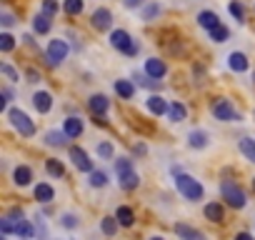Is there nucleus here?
Listing matches in <instances>:
<instances>
[{
	"label": "nucleus",
	"instance_id": "f257e3e1",
	"mask_svg": "<svg viewBox=\"0 0 255 240\" xmlns=\"http://www.w3.org/2000/svg\"><path fill=\"white\" fill-rule=\"evenodd\" d=\"M175 188H178V193H180L185 200H193V203L203 200V195H205L200 180H195V178L188 175V173H178V175H175Z\"/></svg>",
	"mask_w": 255,
	"mask_h": 240
},
{
	"label": "nucleus",
	"instance_id": "f03ea898",
	"mask_svg": "<svg viewBox=\"0 0 255 240\" xmlns=\"http://www.w3.org/2000/svg\"><path fill=\"white\" fill-rule=\"evenodd\" d=\"M110 45H113L118 53H123V55H130V58L140 53L138 40H133V35L128 33V30H113V33H110Z\"/></svg>",
	"mask_w": 255,
	"mask_h": 240
},
{
	"label": "nucleus",
	"instance_id": "7ed1b4c3",
	"mask_svg": "<svg viewBox=\"0 0 255 240\" xmlns=\"http://www.w3.org/2000/svg\"><path fill=\"white\" fill-rule=\"evenodd\" d=\"M8 120H10V125H13L23 138H33V135H35V123L28 118V113H23L20 108H10V110H8Z\"/></svg>",
	"mask_w": 255,
	"mask_h": 240
},
{
	"label": "nucleus",
	"instance_id": "20e7f679",
	"mask_svg": "<svg viewBox=\"0 0 255 240\" xmlns=\"http://www.w3.org/2000/svg\"><path fill=\"white\" fill-rule=\"evenodd\" d=\"M210 113L218 118V120H225V123H240L243 120V115L230 105V100H225V98H218V100H213V105H210Z\"/></svg>",
	"mask_w": 255,
	"mask_h": 240
},
{
	"label": "nucleus",
	"instance_id": "39448f33",
	"mask_svg": "<svg viewBox=\"0 0 255 240\" xmlns=\"http://www.w3.org/2000/svg\"><path fill=\"white\" fill-rule=\"evenodd\" d=\"M220 193H223V200H225L230 208H245V203H248L243 188L235 185L233 180H223V183H220Z\"/></svg>",
	"mask_w": 255,
	"mask_h": 240
},
{
	"label": "nucleus",
	"instance_id": "423d86ee",
	"mask_svg": "<svg viewBox=\"0 0 255 240\" xmlns=\"http://www.w3.org/2000/svg\"><path fill=\"white\" fill-rule=\"evenodd\" d=\"M68 43L63 40V38H53L50 43H48V50H45V58H48V65H53V68H58L65 58H68Z\"/></svg>",
	"mask_w": 255,
	"mask_h": 240
},
{
	"label": "nucleus",
	"instance_id": "0eeeda50",
	"mask_svg": "<svg viewBox=\"0 0 255 240\" xmlns=\"http://www.w3.org/2000/svg\"><path fill=\"white\" fill-rule=\"evenodd\" d=\"M70 160L75 163V168H78L80 173H93V160L88 158V153H85L83 148L73 145V148H70Z\"/></svg>",
	"mask_w": 255,
	"mask_h": 240
},
{
	"label": "nucleus",
	"instance_id": "6e6552de",
	"mask_svg": "<svg viewBox=\"0 0 255 240\" xmlns=\"http://www.w3.org/2000/svg\"><path fill=\"white\" fill-rule=\"evenodd\" d=\"M90 25L95 28V30H110V25H113V13L108 10V8H98L95 13H93V18H90Z\"/></svg>",
	"mask_w": 255,
	"mask_h": 240
},
{
	"label": "nucleus",
	"instance_id": "1a4fd4ad",
	"mask_svg": "<svg viewBox=\"0 0 255 240\" xmlns=\"http://www.w3.org/2000/svg\"><path fill=\"white\" fill-rule=\"evenodd\" d=\"M165 73H168L165 60H160V58H148V60H145V75L160 80V78H165Z\"/></svg>",
	"mask_w": 255,
	"mask_h": 240
},
{
	"label": "nucleus",
	"instance_id": "9d476101",
	"mask_svg": "<svg viewBox=\"0 0 255 240\" xmlns=\"http://www.w3.org/2000/svg\"><path fill=\"white\" fill-rule=\"evenodd\" d=\"M33 108H35L40 115L50 113V108H53V95H50L48 90H38V93L33 95Z\"/></svg>",
	"mask_w": 255,
	"mask_h": 240
},
{
	"label": "nucleus",
	"instance_id": "9b49d317",
	"mask_svg": "<svg viewBox=\"0 0 255 240\" xmlns=\"http://www.w3.org/2000/svg\"><path fill=\"white\" fill-rule=\"evenodd\" d=\"M88 108H90V113H93L95 118H105V113H108V108H110V100H108L105 95H90Z\"/></svg>",
	"mask_w": 255,
	"mask_h": 240
},
{
	"label": "nucleus",
	"instance_id": "f8f14e48",
	"mask_svg": "<svg viewBox=\"0 0 255 240\" xmlns=\"http://www.w3.org/2000/svg\"><path fill=\"white\" fill-rule=\"evenodd\" d=\"M83 130H85L83 118H75V115L65 118V123H63V133H68V138H80V135H83Z\"/></svg>",
	"mask_w": 255,
	"mask_h": 240
},
{
	"label": "nucleus",
	"instance_id": "ddd939ff",
	"mask_svg": "<svg viewBox=\"0 0 255 240\" xmlns=\"http://www.w3.org/2000/svg\"><path fill=\"white\" fill-rule=\"evenodd\" d=\"M228 68H230L233 73H245V70L250 68V63H248V55H245V53H240V50L230 53V55H228Z\"/></svg>",
	"mask_w": 255,
	"mask_h": 240
},
{
	"label": "nucleus",
	"instance_id": "4468645a",
	"mask_svg": "<svg viewBox=\"0 0 255 240\" xmlns=\"http://www.w3.org/2000/svg\"><path fill=\"white\" fill-rule=\"evenodd\" d=\"M145 105H148V110L153 115H168V110H170V105H168V100L163 95H150L145 100Z\"/></svg>",
	"mask_w": 255,
	"mask_h": 240
},
{
	"label": "nucleus",
	"instance_id": "2eb2a0df",
	"mask_svg": "<svg viewBox=\"0 0 255 240\" xmlns=\"http://www.w3.org/2000/svg\"><path fill=\"white\" fill-rule=\"evenodd\" d=\"M175 235H178L180 240H205V235H203L198 228L185 225V223H178V225H175Z\"/></svg>",
	"mask_w": 255,
	"mask_h": 240
},
{
	"label": "nucleus",
	"instance_id": "dca6fc26",
	"mask_svg": "<svg viewBox=\"0 0 255 240\" xmlns=\"http://www.w3.org/2000/svg\"><path fill=\"white\" fill-rule=\"evenodd\" d=\"M198 25L210 33V30H215V28L220 25V18H218L213 10H200V13H198Z\"/></svg>",
	"mask_w": 255,
	"mask_h": 240
},
{
	"label": "nucleus",
	"instance_id": "f3484780",
	"mask_svg": "<svg viewBox=\"0 0 255 240\" xmlns=\"http://www.w3.org/2000/svg\"><path fill=\"white\" fill-rule=\"evenodd\" d=\"M118 178H120V188H123V190H135V188L140 185V178H138L135 170H125V173H120Z\"/></svg>",
	"mask_w": 255,
	"mask_h": 240
},
{
	"label": "nucleus",
	"instance_id": "a211bd4d",
	"mask_svg": "<svg viewBox=\"0 0 255 240\" xmlns=\"http://www.w3.org/2000/svg\"><path fill=\"white\" fill-rule=\"evenodd\" d=\"M168 118H170V123H183V120L188 118V108H185L180 100H175V103H170Z\"/></svg>",
	"mask_w": 255,
	"mask_h": 240
},
{
	"label": "nucleus",
	"instance_id": "6ab92c4d",
	"mask_svg": "<svg viewBox=\"0 0 255 240\" xmlns=\"http://www.w3.org/2000/svg\"><path fill=\"white\" fill-rule=\"evenodd\" d=\"M205 218H208L210 223H223V220H225V208H223L220 203H208V205H205Z\"/></svg>",
	"mask_w": 255,
	"mask_h": 240
},
{
	"label": "nucleus",
	"instance_id": "aec40b11",
	"mask_svg": "<svg viewBox=\"0 0 255 240\" xmlns=\"http://www.w3.org/2000/svg\"><path fill=\"white\" fill-rule=\"evenodd\" d=\"M50 25H53V18L45 15V13H38V15L33 18V30H35L38 35H45V33L50 30Z\"/></svg>",
	"mask_w": 255,
	"mask_h": 240
},
{
	"label": "nucleus",
	"instance_id": "412c9836",
	"mask_svg": "<svg viewBox=\"0 0 255 240\" xmlns=\"http://www.w3.org/2000/svg\"><path fill=\"white\" fill-rule=\"evenodd\" d=\"M188 145H190L193 150L208 148V133H205V130H193V133L188 135Z\"/></svg>",
	"mask_w": 255,
	"mask_h": 240
},
{
	"label": "nucleus",
	"instance_id": "4be33fe9",
	"mask_svg": "<svg viewBox=\"0 0 255 240\" xmlns=\"http://www.w3.org/2000/svg\"><path fill=\"white\" fill-rule=\"evenodd\" d=\"M13 180H15V185H20V188L30 185V180H33L30 168H28V165H18V168L13 170Z\"/></svg>",
	"mask_w": 255,
	"mask_h": 240
},
{
	"label": "nucleus",
	"instance_id": "5701e85b",
	"mask_svg": "<svg viewBox=\"0 0 255 240\" xmlns=\"http://www.w3.org/2000/svg\"><path fill=\"white\" fill-rule=\"evenodd\" d=\"M115 93L123 98V100H133L135 95V85L130 80H115Z\"/></svg>",
	"mask_w": 255,
	"mask_h": 240
},
{
	"label": "nucleus",
	"instance_id": "b1692460",
	"mask_svg": "<svg viewBox=\"0 0 255 240\" xmlns=\"http://www.w3.org/2000/svg\"><path fill=\"white\" fill-rule=\"evenodd\" d=\"M163 13V8H160V3H145L143 8H140V20H145V23H150V20H155L158 15Z\"/></svg>",
	"mask_w": 255,
	"mask_h": 240
},
{
	"label": "nucleus",
	"instance_id": "393cba45",
	"mask_svg": "<svg viewBox=\"0 0 255 240\" xmlns=\"http://www.w3.org/2000/svg\"><path fill=\"white\" fill-rule=\"evenodd\" d=\"M115 218H118V223H120L123 228H130V225L135 223V215H133V210L128 208V205H120V208L115 210Z\"/></svg>",
	"mask_w": 255,
	"mask_h": 240
},
{
	"label": "nucleus",
	"instance_id": "a878e982",
	"mask_svg": "<svg viewBox=\"0 0 255 240\" xmlns=\"http://www.w3.org/2000/svg\"><path fill=\"white\" fill-rule=\"evenodd\" d=\"M70 138H68V133H60V130H50V133H45V145H50V148H60V145H65Z\"/></svg>",
	"mask_w": 255,
	"mask_h": 240
},
{
	"label": "nucleus",
	"instance_id": "bb28decb",
	"mask_svg": "<svg viewBox=\"0 0 255 240\" xmlns=\"http://www.w3.org/2000/svg\"><path fill=\"white\" fill-rule=\"evenodd\" d=\"M53 198H55V190H53L48 183L35 185V200H40V203H53Z\"/></svg>",
	"mask_w": 255,
	"mask_h": 240
},
{
	"label": "nucleus",
	"instance_id": "cd10ccee",
	"mask_svg": "<svg viewBox=\"0 0 255 240\" xmlns=\"http://www.w3.org/2000/svg\"><path fill=\"white\" fill-rule=\"evenodd\" d=\"M118 228H120V223H118V218H103L100 220V230H103V235H108V238H113L115 233H118Z\"/></svg>",
	"mask_w": 255,
	"mask_h": 240
},
{
	"label": "nucleus",
	"instance_id": "c85d7f7f",
	"mask_svg": "<svg viewBox=\"0 0 255 240\" xmlns=\"http://www.w3.org/2000/svg\"><path fill=\"white\" fill-rule=\"evenodd\" d=\"M238 148H240V153H243L250 163H255V140H253V138H243V140L238 143Z\"/></svg>",
	"mask_w": 255,
	"mask_h": 240
},
{
	"label": "nucleus",
	"instance_id": "c756f323",
	"mask_svg": "<svg viewBox=\"0 0 255 240\" xmlns=\"http://www.w3.org/2000/svg\"><path fill=\"white\" fill-rule=\"evenodd\" d=\"M45 170H48V175H53V178H63V175H65V165H63L60 160H55V158L45 160Z\"/></svg>",
	"mask_w": 255,
	"mask_h": 240
},
{
	"label": "nucleus",
	"instance_id": "7c9ffc66",
	"mask_svg": "<svg viewBox=\"0 0 255 240\" xmlns=\"http://www.w3.org/2000/svg\"><path fill=\"white\" fill-rule=\"evenodd\" d=\"M83 8H85L83 0H63V10H65L68 15H80Z\"/></svg>",
	"mask_w": 255,
	"mask_h": 240
},
{
	"label": "nucleus",
	"instance_id": "2f4dec72",
	"mask_svg": "<svg viewBox=\"0 0 255 240\" xmlns=\"http://www.w3.org/2000/svg\"><path fill=\"white\" fill-rule=\"evenodd\" d=\"M228 10H230V15L238 20V23H245V8H243V3H238V0H233V3L228 5Z\"/></svg>",
	"mask_w": 255,
	"mask_h": 240
},
{
	"label": "nucleus",
	"instance_id": "473e14b6",
	"mask_svg": "<svg viewBox=\"0 0 255 240\" xmlns=\"http://www.w3.org/2000/svg\"><path fill=\"white\" fill-rule=\"evenodd\" d=\"M228 38H230V30H228L225 25H218L215 30H210V40H213V43H225Z\"/></svg>",
	"mask_w": 255,
	"mask_h": 240
},
{
	"label": "nucleus",
	"instance_id": "72a5a7b5",
	"mask_svg": "<svg viewBox=\"0 0 255 240\" xmlns=\"http://www.w3.org/2000/svg\"><path fill=\"white\" fill-rule=\"evenodd\" d=\"M60 225L68 228V230H75V228L80 225V220H78L75 213H63V215H60Z\"/></svg>",
	"mask_w": 255,
	"mask_h": 240
},
{
	"label": "nucleus",
	"instance_id": "f704fd0d",
	"mask_svg": "<svg viewBox=\"0 0 255 240\" xmlns=\"http://www.w3.org/2000/svg\"><path fill=\"white\" fill-rule=\"evenodd\" d=\"M90 185H93V188H105V185H108V175H105L103 170H93V173H90Z\"/></svg>",
	"mask_w": 255,
	"mask_h": 240
},
{
	"label": "nucleus",
	"instance_id": "c9c22d12",
	"mask_svg": "<svg viewBox=\"0 0 255 240\" xmlns=\"http://www.w3.org/2000/svg\"><path fill=\"white\" fill-rule=\"evenodd\" d=\"M15 235H18V238H23V240H30V238L35 235V228H33V225H30V223L25 220V223H20V225H18Z\"/></svg>",
	"mask_w": 255,
	"mask_h": 240
},
{
	"label": "nucleus",
	"instance_id": "e433bc0d",
	"mask_svg": "<svg viewBox=\"0 0 255 240\" xmlns=\"http://www.w3.org/2000/svg\"><path fill=\"white\" fill-rule=\"evenodd\" d=\"M15 48V38L10 33H0V50L3 53H10Z\"/></svg>",
	"mask_w": 255,
	"mask_h": 240
},
{
	"label": "nucleus",
	"instance_id": "4c0bfd02",
	"mask_svg": "<svg viewBox=\"0 0 255 240\" xmlns=\"http://www.w3.org/2000/svg\"><path fill=\"white\" fill-rule=\"evenodd\" d=\"M98 155L103 158V160H113V155H115V150H113V145L110 143H98Z\"/></svg>",
	"mask_w": 255,
	"mask_h": 240
},
{
	"label": "nucleus",
	"instance_id": "58836bf2",
	"mask_svg": "<svg viewBox=\"0 0 255 240\" xmlns=\"http://www.w3.org/2000/svg\"><path fill=\"white\" fill-rule=\"evenodd\" d=\"M135 80H138L143 88H150V90L160 88V80H155V78H150V75H135Z\"/></svg>",
	"mask_w": 255,
	"mask_h": 240
},
{
	"label": "nucleus",
	"instance_id": "ea45409f",
	"mask_svg": "<svg viewBox=\"0 0 255 240\" xmlns=\"http://www.w3.org/2000/svg\"><path fill=\"white\" fill-rule=\"evenodd\" d=\"M125 170H133V160H130V158H120V160H115V173L120 175V173H125Z\"/></svg>",
	"mask_w": 255,
	"mask_h": 240
},
{
	"label": "nucleus",
	"instance_id": "a19ab883",
	"mask_svg": "<svg viewBox=\"0 0 255 240\" xmlns=\"http://www.w3.org/2000/svg\"><path fill=\"white\" fill-rule=\"evenodd\" d=\"M58 10H60V5L55 3V0H43V13H45V15H50V18H53Z\"/></svg>",
	"mask_w": 255,
	"mask_h": 240
},
{
	"label": "nucleus",
	"instance_id": "79ce46f5",
	"mask_svg": "<svg viewBox=\"0 0 255 240\" xmlns=\"http://www.w3.org/2000/svg\"><path fill=\"white\" fill-rule=\"evenodd\" d=\"M0 25H3V28H13L15 25V15L8 13V10H3V13H0Z\"/></svg>",
	"mask_w": 255,
	"mask_h": 240
},
{
	"label": "nucleus",
	"instance_id": "37998d69",
	"mask_svg": "<svg viewBox=\"0 0 255 240\" xmlns=\"http://www.w3.org/2000/svg\"><path fill=\"white\" fill-rule=\"evenodd\" d=\"M0 73H3V75H5L10 83H15V80H18V73H15V68H10L8 63H3V65H0Z\"/></svg>",
	"mask_w": 255,
	"mask_h": 240
},
{
	"label": "nucleus",
	"instance_id": "c03bdc74",
	"mask_svg": "<svg viewBox=\"0 0 255 240\" xmlns=\"http://www.w3.org/2000/svg\"><path fill=\"white\" fill-rule=\"evenodd\" d=\"M123 5L133 10V8H143V5H145V0H123Z\"/></svg>",
	"mask_w": 255,
	"mask_h": 240
},
{
	"label": "nucleus",
	"instance_id": "a18cd8bd",
	"mask_svg": "<svg viewBox=\"0 0 255 240\" xmlns=\"http://www.w3.org/2000/svg\"><path fill=\"white\" fill-rule=\"evenodd\" d=\"M25 75H28V83H40V80H43V78H40V73H38V70H33V68H30Z\"/></svg>",
	"mask_w": 255,
	"mask_h": 240
},
{
	"label": "nucleus",
	"instance_id": "49530a36",
	"mask_svg": "<svg viewBox=\"0 0 255 240\" xmlns=\"http://www.w3.org/2000/svg\"><path fill=\"white\" fill-rule=\"evenodd\" d=\"M133 150H135L138 155H145V153H148V148H145V143H135V148H133Z\"/></svg>",
	"mask_w": 255,
	"mask_h": 240
},
{
	"label": "nucleus",
	"instance_id": "de8ad7c7",
	"mask_svg": "<svg viewBox=\"0 0 255 240\" xmlns=\"http://www.w3.org/2000/svg\"><path fill=\"white\" fill-rule=\"evenodd\" d=\"M235 240H253V235H250V233H238Z\"/></svg>",
	"mask_w": 255,
	"mask_h": 240
},
{
	"label": "nucleus",
	"instance_id": "09e8293b",
	"mask_svg": "<svg viewBox=\"0 0 255 240\" xmlns=\"http://www.w3.org/2000/svg\"><path fill=\"white\" fill-rule=\"evenodd\" d=\"M3 95H5V100H10L13 98V90L10 88H3Z\"/></svg>",
	"mask_w": 255,
	"mask_h": 240
},
{
	"label": "nucleus",
	"instance_id": "8fccbe9b",
	"mask_svg": "<svg viewBox=\"0 0 255 240\" xmlns=\"http://www.w3.org/2000/svg\"><path fill=\"white\" fill-rule=\"evenodd\" d=\"M150 240H165V238H160V235H155V238H150Z\"/></svg>",
	"mask_w": 255,
	"mask_h": 240
},
{
	"label": "nucleus",
	"instance_id": "3c124183",
	"mask_svg": "<svg viewBox=\"0 0 255 240\" xmlns=\"http://www.w3.org/2000/svg\"><path fill=\"white\" fill-rule=\"evenodd\" d=\"M253 190H255V178H253Z\"/></svg>",
	"mask_w": 255,
	"mask_h": 240
}]
</instances>
